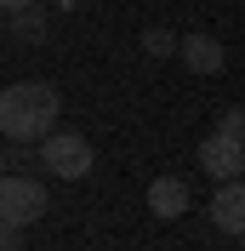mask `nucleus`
<instances>
[{"instance_id":"obj_10","label":"nucleus","mask_w":245,"mask_h":251,"mask_svg":"<svg viewBox=\"0 0 245 251\" xmlns=\"http://www.w3.org/2000/svg\"><path fill=\"white\" fill-rule=\"evenodd\" d=\"M217 131H228V137H240V143H245V114H240V109H228V114H222V126H217Z\"/></svg>"},{"instance_id":"obj_9","label":"nucleus","mask_w":245,"mask_h":251,"mask_svg":"<svg viewBox=\"0 0 245 251\" xmlns=\"http://www.w3.org/2000/svg\"><path fill=\"white\" fill-rule=\"evenodd\" d=\"M177 46H183V40H177L171 29H143V51H148V57H171Z\"/></svg>"},{"instance_id":"obj_14","label":"nucleus","mask_w":245,"mask_h":251,"mask_svg":"<svg viewBox=\"0 0 245 251\" xmlns=\"http://www.w3.org/2000/svg\"><path fill=\"white\" fill-rule=\"evenodd\" d=\"M6 172H12V160H6V149H0V177H6Z\"/></svg>"},{"instance_id":"obj_6","label":"nucleus","mask_w":245,"mask_h":251,"mask_svg":"<svg viewBox=\"0 0 245 251\" xmlns=\"http://www.w3.org/2000/svg\"><path fill=\"white\" fill-rule=\"evenodd\" d=\"M177 57H183L194 75H222L228 51H222V40H211V34H188L183 46H177Z\"/></svg>"},{"instance_id":"obj_4","label":"nucleus","mask_w":245,"mask_h":251,"mask_svg":"<svg viewBox=\"0 0 245 251\" xmlns=\"http://www.w3.org/2000/svg\"><path fill=\"white\" fill-rule=\"evenodd\" d=\"M199 166H205L217 183H234V177L245 172V143L228 137V131H211V137L199 143Z\"/></svg>"},{"instance_id":"obj_12","label":"nucleus","mask_w":245,"mask_h":251,"mask_svg":"<svg viewBox=\"0 0 245 251\" xmlns=\"http://www.w3.org/2000/svg\"><path fill=\"white\" fill-rule=\"evenodd\" d=\"M34 0H0V12H29Z\"/></svg>"},{"instance_id":"obj_11","label":"nucleus","mask_w":245,"mask_h":251,"mask_svg":"<svg viewBox=\"0 0 245 251\" xmlns=\"http://www.w3.org/2000/svg\"><path fill=\"white\" fill-rule=\"evenodd\" d=\"M17 234H23V228H6V234H0V251H23V240H17Z\"/></svg>"},{"instance_id":"obj_13","label":"nucleus","mask_w":245,"mask_h":251,"mask_svg":"<svg viewBox=\"0 0 245 251\" xmlns=\"http://www.w3.org/2000/svg\"><path fill=\"white\" fill-rule=\"evenodd\" d=\"M51 6H57V12H74V6H80V0H51Z\"/></svg>"},{"instance_id":"obj_1","label":"nucleus","mask_w":245,"mask_h":251,"mask_svg":"<svg viewBox=\"0 0 245 251\" xmlns=\"http://www.w3.org/2000/svg\"><path fill=\"white\" fill-rule=\"evenodd\" d=\"M63 92L51 80H17L0 92V137L6 143H46L57 131Z\"/></svg>"},{"instance_id":"obj_2","label":"nucleus","mask_w":245,"mask_h":251,"mask_svg":"<svg viewBox=\"0 0 245 251\" xmlns=\"http://www.w3.org/2000/svg\"><path fill=\"white\" fill-rule=\"evenodd\" d=\"M46 205H51V194H46L40 177H23V172H6V177H0V223L29 228V223L46 217Z\"/></svg>"},{"instance_id":"obj_5","label":"nucleus","mask_w":245,"mask_h":251,"mask_svg":"<svg viewBox=\"0 0 245 251\" xmlns=\"http://www.w3.org/2000/svg\"><path fill=\"white\" fill-rule=\"evenodd\" d=\"M211 223L222 228V234L245 240V183H240V177H234V183H217V194H211Z\"/></svg>"},{"instance_id":"obj_3","label":"nucleus","mask_w":245,"mask_h":251,"mask_svg":"<svg viewBox=\"0 0 245 251\" xmlns=\"http://www.w3.org/2000/svg\"><path fill=\"white\" fill-rule=\"evenodd\" d=\"M40 166H46L51 177H63V183H80V177H92L97 154H92V143L80 137V131H51V137L40 143Z\"/></svg>"},{"instance_id":"obj_7","label":"nucleus","mask_w":245,"mask_h":251,"mask_svg":"<svg viewBox=\"0 0 245 251\" xmlns=\"http://www.w3.org/2000/svg\"><path fill=\"white\" fill-rule=\"evenodd\" d=\"M148 211L160 223L183 217V211H188V183H183V177H154V183H148Z\"/></svg>"},{"instance_id":"obj_15","label":"nucleus","mask_w":245,"mask_h":251,"mask_svg":"<svg viewBox=\"0 0 245 251\" xmlns=\"http://www.w3.org/2000/svg\"><path fill=\"white\" fill-rule=\"evenodd\" d=\"M6 228H12V223H0V234H6Z\"/></svg>"},{"instance_id":"obj_8","label":"nucleus","mask_w":245,"mask_h":251,"mask_svg":"<svg viewBox=\"0 0 245 251\" xmlns=\"http://www.w3.org/2000/svg\"><path fill=\"white\" fill-rule=\"evenodd\" d=\"M12 34L17 40H46V17L34 12V6L29 12H12Z\"/></svg>"}]
</instances>
